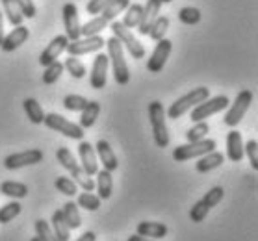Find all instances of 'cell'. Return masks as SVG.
Instances as JSON below:
<instances>
[{
	"label": "cell",
	"mask_w": 258,
	"mask_h": 241,
	"mask_svg": "<svg viewBox=\"0 0 258 241\" xmlns=\"http://www.w3.org/2000/svg\"><path fill=\"white\" fill-rule=\"evenodd\" d=\"M106 47H108V59L112 63L113 69V78L119 86H126L130 82V69L126 61H124V50L123 45L117 37H110L106 41Z\"/></svg>",
	"instance_id": "cell-1"
},
{
	"label": "cell",
	"mask_w": 258,
	"mask_h": 241,
	"mask_svg": "<svg viewBox=\"0 0 258 241\" xmlns=\"http://www.w3.org/2000/svg\"><path fill=\"white\" fill-rule=\"evenodd\" d=\"M149 121H151V128H153V137L154 143L158 148H165L169 145V130L165 124V112L164 104L160 100H153L149 104Z\"/></svg>",
	"instance_id": "cell-2"
},
{
	"label": "cell",
	"mask_w": 258,
	"mask_h": 241,
	"mask_svg": "<svg viewBox=\"0 0 258 241\" xmlns=\"http://www.w3.org/2000/svg\"><path fill=\"white\" fill-rule=\"evenodd\" d=\"M210 97V89L205 88V86H201V88L194 89V91H189L186 93L184 97L180 99H176L169 108H167V112H165V117L169 119H180L182 115L186 112H189L191 108H195L197 104H201L203 100H206Z\"/></svg>",
	"instance_id": "cell-3"
},
{
	"label": "cell",
	"mask_w": 258,
	"mask_h": 241,
	"mask_svg": "<svg viewBox=\"0 0 258 241\" xmlns=\"http://www.w3.org/2000/svg\"><path fill=\"white\" fill-rule=\"evenodd\" d=\"M217 147V143L210 137H205V139H201V141H194V143H188V145H178V147L173 150V159L182 164V162H188V159H194V158H201L203 154H208L212 152L214 148Z\"/></svg>",
	"instance_id": "cell-4"
},
{
	"label": "cell",
	"mask_w": 258,
	"mask_h": 241,
	"mask_svg": "<svg viewBox=\"0 0 258 241\" xmlns=\"http://www.w3.org/2000/svg\"><path fill=\"white\" fill-rule=\"evenodd\" d=\"M110 28H112V32H113V37H117L119 41H121V45H123V47L130 52L132 58L134 59L145 58V48H143V45H141V43L134 37L132 30L126 28L121 21H112Z\"/></svg>",
	"instance_id": "cell-5"
},
{
	"label": "cell",
	"mask_w": 258,
	"mask_h": 241,
	"mask_svg": "<svg viewBox=\"0 0 258 241\" xmlns=\"http://www.w3.org/2000/svg\"><path fill=\"white\" fill-rule=\"evenodd\" d=\"M45 126L50 130H56L59 134H63L65 137H71V139H80L82 141L84 137V128L80 124L71 123L69 119H65L63 115H58V113H45V119H43Z\"/></svg>",
	"instance_id": "cell-6"
},
{
	"label": "cell",
	"mask_w": 258,
	"mask_h": 241,
	"mask_svg": "<svg viewBox=\"0 0 258 241\" xmlns=\"http://www.w3.org/2000/svg\"><path fill=\"white\" fill-rule=\"evenodd\" d=\"M251 104H252V93L251 91H249V89L240 91L238 97L234 99V102L229 104V110H227V113H225L223 123L227 124V126H230V128L238 126V123L243 119V115L247 113V110H249Z\"/></svg>",
	"instance_id": "cell-7"
},
{
	"label": "cell",
	"mask_w": 258,
	"mask_h": 241,
	"mask_svg": "<svg viewBox=\"0 0 258 241\" xmlns=\"http://www.w3.org/2000/svg\"><path fill=\"white\" fill-rule=\"evenodd\" d=\"M229 104H230V100L227 95H217L214 99L203 100L201 104L191 108V121H194V123L205 121V119H208L210 115H216V113L223 112L225 108H229Z\"/></svg>",
	"instance_id": "cell-8"
},
{
	"label": "cell",
	"mask_w": 258,
	"mask_h": 241,
	"mask_svg": "<svg viewBox=\"0 0 258 241\" xmlns=\"http://www.w3.org/2000/svg\"><path fill=\"white\" fill-rule=\"evenodd\" d=\"M45 154L39 148H28V150H23V152H13L10 156L4 158V167L10 171L21 169V167H26V165H37L41 164Z\"/></svg>",
	"instance_id": "cell-9"
},
{
	"label": "cell",
	"mask_w": 258,
	"mask_h": 241,
	"mask_svg": "<svg viewBox=\"0 0 258 241\" xmlns=\"http://www.w3.org/2000/svg\"><path fill=\"white\" fill-rule=\"evenodd\" d=\"M61 17H63V26H65V36L69 41H77L80 39V19H78V8L73 4V2H67L61 10Z\"/></svg>",
	"instance_id": "cell-10"
},
{
	"label": "cell",
	"mask_w": 258,
	"mask_h": 241,
	"mask_svg": "<svg viewBox=\"0 0 258 241\" xmlns=\"http://www.w3.org/2000/svg\"><path fill=\"white\" fill-rule=\"evenodd\" d=\"M171 50H173V43H171L169 39H165V37L164 39H160L156 48H154L153 54H151L149 61H147V71L154 72V74L162 71L164 65L167 63V59H169Z\"/></svg>",
	"instance_id": "cell-11"
},
{
	"label": "cell",
	"mask_w": 258,
	"mask_h": 241,
	"mask_svg": "<svg viewBox=\"0 0 258 241\" xmlns=\"http://www.w3.org/2000/svg\"><path fill=\"white\" fill-rule=\"evenodd\" d=\"M104 47V39L100 36H89L84 37V39H77V41H69L67 45V52L69 56H84V54L89 52H97Z\"/></svg>",
	"instance_id": "cell-12"
},
{
	"label": "cell",
	"mask_w": 258,
	"mask_h": 241,
	"mask_svg": "<svg viewBox=\"0 0 258 241\" xmlns=\"http://www.w3.org/2000/svg\"><path fill=\"white\" fill-rule=\"evenodd\" d=\"M108 54L100 52L95 56L93 65H91V74H89V84L93 89H102L106 86V78H108Z\"/></svg>",
	"instance_id": "cell-13"
},
{
	"label": "cell",
	"mask_w": 258,
	"mask_h": 241,
	"mask_svg": "<svg viewBox=\"0 0 258 241\" xmlns=\"http://www.w3.org/2000/svg\"><path fill=\"white\" fill-rule=\"evenodd\" d=\"M78 158H80V167L84 169L86 175L93 177L99 171V159H97V152L95 147L89 141H80L78 145Z\"/></svg>",
	"instance_id": "cell-14"
},
{
	"label": "cell",
	"mask_w": 258,
	"mask_h": 241,
	"mask_svg": "<svg viewBox=\"0 0 258 241\" xmlns=\"http://www.w3.org/2000/svg\"><path fill=\"white\" fill-rule=\"evenodd\" d=\"M67 45H69L67 36H56L52 41L45 47V50L39 54V63H41L43 67H47V65H50L52 61H56V59L59 58V54L67 48Z\"/></svg>",
	"instance_id": "cell-15"
},
{
	"label": "cell",
	"mask_w": 258,
	"mask_h": 241,
	"mask_svg": "<svg viewBox=\"0 0 258 241\" xmlns=\"http://www.w3.org/2000/svg\"><path fill=\"white\" fill-rule=\"evenodd\" d=\"M30 37V30L23 24H19V26H13V30L4 36L2 43H0V48L4 50V52H13V50H17L23 43H26V39Z\"/></svg>",
	"instance_id": "cell-16"
},
{
	"label": "cell",
	"mask_w": 258,
	"mask_h": 241,
	"mask_svg": "<svg viewBox=\"0 0 258 241\" xmlns=\"http://www.w3.org/2000/svg\"><path fill=\"white\" fill-rule=\"evenodd\" d=\"M95 152H97V159H100V164L104 165L106 171L113 173V171L119 169L117 156H115V152H113L112 145L106 141V139H99V141H97V145H95Z\"/></svg>",
	"instance_id": "cell-17"
},
{
	"label": "cell",
	"mask_w": 258,
	"mask_h": 241,
	"mask_svg": "<svg viewBox=\"0 0 258 241\" xmlns=\"http://www.w3.org/2000/svg\"><path fill=\"white\" fill-rule=\"evenodd\" d=\"M160 8H162V2L160 0H147V4L143 6V13H141V21L138 24V32L141 36H147L149 34V28L151 24L154 23V19L160 15Z\"/></svg>",
	"instance_id": "cell-18"
},
{
	"label": "cell",
	"mask_w": 258,
	"mask_h": 241,
	"mask_svg": "<svg viewBox=\"0 0 258 241\" xmlns=\"http://www.w3.org/2000/svg\"><path fill=\"white\" fill-rule=\"evenodd\" d=\"M169 232L167 224L154 223V221H141L136 226V234L143 235V237H151V239H162Z\"/></svg>",
	"instance_id": "cell-19"
},
{
	"label": "cell",
	"mask_w": 258,
	"mask_h": 241,
	"mask_svg": "<svg viewBox=\"0 0 258 241\" xmlns=\"http://www.w3.org/2000/svg\"><path fill=\"white\" fill-rule=\"evenodd\" d=\"M227 158L230 162H241L243 158V141L238 130H230L227 134Z\"/></svg>",
	"instance_id": "cell-20"
},
{
	"label": "cell",
	"mask_w": 258,
	"mask_h": 241,
	"mask_svg": "<svg viewBox=\"0 0 258 241\" xmlns=\"http://www.w3.org/2000/svg\"><path fill=\"white\" fill-rule=\"evenodd\" d=\"M95 188L99 191V199L100 200H108L112 197L113 191V177L110 171L99 169L97 171V182H95Z\"/></svg>",
	"instance_id": "cell-21"
},
{
	"label": "cell",
	"mask_w": 258,
	"mask_h": 241,
	"mask_svg": "<svg viewBox=\"0 0 258 241\" xmlns=\"http://www.w3.org/2000/svg\"><path fill=\"white\" fill-rule=\"evenodd\" d=\"M223 162H225L223 154L212 150V152H208V154H203V156L197 159L195 169H197V173H210V171L217 169V167L223 164Z\"/></svg>",
	"instance_id": "cell-22"
},
{
	"label": "cell",
	"mask_w": 258,
	"mask_h": 241,
	"mask_svg": "<svg viewBox=\"0 0 258 241\" xmlns=\"http://www.w3.org/2000/svg\"><path fill=\"white\" fill-rule=\"evenodd\" d=\"M52 232L54 235L58 237V241H69L71 239V228H69V224L65 223V217H63V213H61V210H56V212L52 213Z\"/></svg>",
	"instance_id": "cell-23"
},
{
	"label": "cell",
	"mask_w": 258,
	"mask_h": 241,
	"mask_svg": "<svg viewBox=\"0 0 258 241\" xmlns=\"http://www.w3.org/2000/svg\"><path fill=\"white\" fill-rule=\"evenodd\" d=\"M100 113V102L99 100H89L88 106L84 108L82 112H80V126L82 128H91L97 121Z\"/></svg>",
	"instance_id": "cell-24"
},
{
	"label": "cell",
	"mask_w": 258,
	"mask_h": 241,
	"mask_svg": "<svg viewBox=\"0 0 258 241\" xmlns=\"http://www.w3.org/2000/svg\"><path fill=\"white\" fill-rule=\"evenodd\" d=\"M0 193L12 199H24L28 195V186L23 182H15V180H6L0 184Z\"/></svg>",
	"instance_id": "cell-25"
},
{
	"label": "cell",
	"mask_w": 258,
	"mask_h": 241,
	"mask_svg": "<svg viewBox=\"0 0 258 241\" xmlns=\"http://www.w3.org/2000/svg\"><path fill=\"white\" fill-rule=\"evenodd\" d=\"M61 213H63L65 223L69 224L71 230H77V228H80V226H82V217H80V212H78L77 202H73V200L65 202L63 208H61Z\"/></svg>",
	"instance_id": "cell-26"
},
{
	"label": "cell",
	"mask_w": 258,
	"mask_h": 241,
	"mask_svg": "<svg viewBox=\"0 0 258 241\" xmlns=\"http://www.w3.org/2000/svg\"><path fill=\"white\" fill-rule=\"evenodd\" d=\"M24 106V112H26V115H28L30 123L34 124H41L43 119H45V112H43L41 104L37 102L35 99H24L23 102Z\"/></svg>",
	"instance_id": "cell-27"
},
{
	"label": "cell",
	"mask_w": 258,
	"mask_h": 241,
	"mask_svg": "<svg viewBox=\"0 0 258 241\" xmlns=\"http://www.w3.org/2000/svg\"><path fill=\"white\" fill-rule=\"evenodd\" d=\"M169 17H165V15H158V17L154 19V23L151 24V28H149V34L147 36L154 39V41H160V39H164L165 37V32L169 28Z\"/></svg>",
	"instance_id": "cell-28"
},
{
	"label": "cell",
	"mask_w": 258,
	"mask_h": 241,
	"mask_svg": "<svg viewBox=\"0 0 258 241\" xmlns=\"http://www.w3.org/2000/svg\"><path fill=\"white\" fill-rule=\"evenodd\" d=\"M108 26V21H106L102 15H97V17H93L91 21H88V23L84 24L82 28H80V34H82L84 37H89V36H99L100 32Z\"/></svg>",
	"instance_id": "cell-29"
},
{
	"label": "cell",
	"mask_w": 258,
	"mask_h": 241,
	"mask_svg": "<svg viewBox=\"0 0 258 241\" xmlns=\"http://www.w3.org/2000/svg\"><path fill=\"white\" fill-rule=\"evenodd\" d=\"M77 206L88 210V212H97L100 208V199L97 195H93V191H82L77 197Z\"/></svg>",
	"instance_id": "cell-30"
},
{
	"label": "cell",
	"mask_w": 258,
	"mask_h": 241,
	"mask_svg": "<svg viewBox=\"0 0 258 241\" xmlns=\"http://www.w3.org/2000/svg\"><path fill=\"white\" fill-rule=\"evenodd\" d=\"M141 13H143V6H141V4H130V6L126 8V15H124V19L121 23L130 30L138 28V24H140V21H141Z\"/></svg>",
	"instance_id": "cell-31"
},
{
	"label": "cell",
	"mask_w": 258,
	"mask_h": 241,
	"mask_svg": "<svg viewBox=\"0 0 258 241\" xmlns=\"http://www.w3.org/2000/svg\"><path fill=\"white\" fill-rule=\"evenodd\" d=\"M130 6V0H112L108 6L102 10V17L110 23V21H113V19L117 17L119 13L124 12L126 8Z\"/></svg>",
	"instance_id": "cell-32"
},
{
	"label": "cell",
	"mask_w": 258,
	"mask_h": 241,
	"mask_svg": "<svg viewBox=\"0 0 258 241\" xmlns=\"http://www.w3.org/2000/svg\"><path fill=\"white\" fill-rule=\"evenodd\" d=\"M63 74V63H59L58 59L52 61L50 65L45 67V72H43V82L47 84V86H52L59 80V76Z\"/></svg>",
	"instance_id": "cell-33"
},
{
	"label": "cell",
	"mask_w": 258,
	"mask_h": 241,
	"mask_svg": "<svg viewBox=\"0 0 258 241\" xmlns=\"http://www.w3.org/2000/svg\"><path fill=\"white\" fill-rule=\"evenodd\" d=\"M208 132H210V124L206 123V121H199V123H195L186 132V139H188V143L201 141V139H205L206 135H208Z\"/></svg>",
	"instance_id": "cell-34"
},
{
	"label": "cell",
	"mask_w": 258,
	"mask_h": 241,
	"mask_svg": "<svg viewBox=\"0 0 258 241\" xmlns=\"http://www.w3.org/2000/svg\"><path fill=\"white\" fill-rule=\"evenodd\" d=\"M2 2V6H4V15L8 17V21L13 24V26H19V24H23V15L19 12L17 4H15V0H0Z\"/></svg>",
	"instance_id": "cell-35"
},
{
	"label": "cell",
	"mask_w": 258,
	"mask_h": 241,
	"mask_svg": "<svg viewBox=\"0 0 258 241\" xmlns=\"http://www.w3.org/2000/svg\"><path fill=\"white\" fill-rule=\"evenodd\" d=\"M54 186L59 193L65 195V197H75L78 193V186L75 184V180L69 177H58L54 180Z\"/></svg>",
	"instance_id": "cell-36"
},
{
	"label": "cell",
	"mask_w": 258,
	"mask_h": 241,
	"mask_svg": "<svg viewBox=\"0 0 258 241\" xmlns=\"http://www.w3.org/2000/svg\"><path fill=\"white\" fill-rule=\"evenodd\" d=\"M63 69H67L71 76L77 78V80H82L86 76V67H84V63L80 59H77V56H69V58L65 59Z\"/></svg>",
	"instance_id": "cell-37"
},
{
	"label": "cell",
	"mask_w": 258,
	"mask_h": 241,
	"mask_svg": "<svg viewBox=\"0 0 258 241\" xmlns=\"http://www.w3.org/2000/svg\"><path fill=\"white\" fill-rule=\"evenodd\" d=\"M21 210H23V206L19 204L17 200L8 202L6 206H2V208H0V224H8L10 221H13V219L21 213Z\"/></svg>",
	"instance_id": "cell-38"
},
{
	"label": "cell",
	"mask_w": 258,
	"mask_h": 241,
	"mask_svg": "<svg viewBox=\"0 0 258 241\" xmlns=\"http://www.w3.org/2000/svg\"><path fill=\"white\" fill-rule=\"evenodd\" d=\"M89 100L82 95H67L63 97V108L69 112H82L84 108L88 106Z\"/></svg>",
	"instance_id": "cell-39"
},
{
	"label": "cell",
	"mask_w": 258,
	"mask_h": 241,
	"mask_svg": "<svg viewBox=\"0 0 258 241\" xmlns=\"http://www.w3.org/2000/svg\"><path fill=\"white\" fill-rule=\"evenodd\" d=\"M178 21L188 24V26H194V24H197L201 21V10L194 6L182 8L180 12H178Z\"/></svg>",
	"instance_id": "cell-40"
},
{
	"label": "cell",
	"mask_w": 258,
	"mask_h": 241,
	"mask_svg": "<svg viewBox=\"0 0 258 241\" xmlns=\"http://www.w3.org/2000/svg\"><path fill=\"white\" fill-rule=\"evenodd\" d=\"M56 158H58L59 165L67 171H73L78 165L77 159H75V156H73V152H71L67 147H59L58 150H56Z\"/></svg>",
	"instance_id": "cell-41"
},
{
	"label": "cell",
	"mask_w": 258,
	"mask_h": 241,
	"mask_svg": "<svg viewBox=\"0 0 258 241\" xmlns=\"http://www.w3.org/2000/svg\"><path fill=\"white\" fill-rule=\"evenodd\" d=\"M35 234L41 241H58V237L54 235L50 224L45 221V219H37L35 221Z\"/></svg>",
	"instance_id": "cell-42"
},
{
	"label": "cell",
	"mask_w": 258,
	"mask_h": 241,
	"mask_svg": "<svg viewBox=\"0 0 258 241\" xmlns=\"http://www.w3.org/2000/svg\"><path fill=\"white\" fill-rule=\"evenodd\" d=\"M225 197V191L221 186H214V188L208 189V193H205V197H203V202H205L208 208H214V206H217L221 200H223Z\"/></svg>",
	"instance_id": "cell-43"
},
{
	"label": "cell",
	"mask_w": 258,
	"mask_h": 241,
	"mask_svg": "<svg viewBox=\"0 0 258 241\" xmlns=\"http://www.w3.org/2000/svg\"><path fill=\"white\" fill-rule=\"evenodd\" d=\"M208 212H210V208H208V206L203 202V199H201L189 208V219H191L194 223H203L206 219V215H208Z\"/></svg>",
	"instance_id": "cell-44"
},
{
	"label": "cell",
	"mask_w": 258,
	"mask_h": 241,
	"mask_svg": "<svg viewBox=\"0 0 258 241\" xmlns=\"http://www.w3.org/2000/svg\"><path fill=\"white\" fill-rule=\"evenodd\" d=\"M243 154H247V156H249L251 167L256 171L258 169V141H256V139H249V141L243 145Z\"/></svg>",
	"instance_id": "cell-45"
},
{
	"label": "cell",
	"mask_w": 258,
	"mask_h": 241,
	"mask_svg": "<svg viewBox=\"0 0 258 241\" xmlns=\"http://www.w3.org/2000/svg\"><path fill=\"white\" fill-rule=\"evenodd\" d=\"M15 4H17L19 12L24 19H34L37 15V8L32 0H15Z\"/></svg>",
	"instance_id": "cell-46"
},
{
	"label": "cell",
	"mask_w": 258,
	"mask_h": 241,
	"mask_svg": "<svg viewBox=\"0 0 258 241\" xmlns=\"http://www.w3.org/2000/svg\"><path fill=\"white\" fill-rule=\"evenodd\" d=\"M110 2H112V0H89L88 4H86V12H88L89 15H99V13H102V10H104Z\"/></svg>",
	"instance_id": "cell-47"
},
{
	"label": "cell",
	"mask_w": 258,
	"mask_h": 241,
	"mask_svg": "<svg viewBox=\"0 0 258 241\" xmlns=\"http://www.w3.org/2000/svg\"><path fill=\"white\" fill-rule=\"evenodd\" d=\"M77 241H97V235H95V232L88 230V232H84V234L80 235Z\"/></svg>",
	"instance_id": "cell-48"
},
{
	"label": "cell",
	"mask_w": 258,
	"mask_h": 241,
	"mask_svg": "<svg viewBox=\"0 0 258 241\" xmlns=\"http://www.w3.org/2000/svg\"><path fill=\"white\" fill-rule=\"evenodd\" d=\"M126 241H158V239H151V237H143L140 234H132Z\"/></svg>",
	"instance_id": "cell-49"
},
{
	"label": "cell",
	"mask_w": 258,
	"mask_h": 241,
	"mask_svg": "<svg viewBox=\"0 0 258 241\" xmlns=\"http://www.w3.org/2000/svg\"><path fill=\"white\" fill-rule=\"evenodd\" d=\"M4 39V21H2V13H0V43Z\"/></svg>",
	"instance_id": "cell-50"
},
{
	"label": "cell",
	"mask_w": 258,
	"mask_h": 241,
	"mask_svg": "<svg viewBox=\"0 0 258 241\" xmlns=\"http://www.w3.org/2000/svg\"><path fill=\"white\" fill-rule=\"evenodd\" d=\"M162 4H169V2H173V0H160Z\"/></svg>",
	"instance_id": "cell-51"
},
{
	"label": "cell",
	"mask_w": 258,
	"mask_h": 241,
	"mask_svg": "<svg viewBox=\"0 0 258 241\" xmlns=\"http://www.w3.org/2000/svg\"><path fill=\"white\" fill-rule=\"evenodd\" d=\"M30 241H41V239H39V237H37V235H35V237H32V239H30Z\"/></svg>",
	"instance_id": "cell-52"
}]
</instances>
